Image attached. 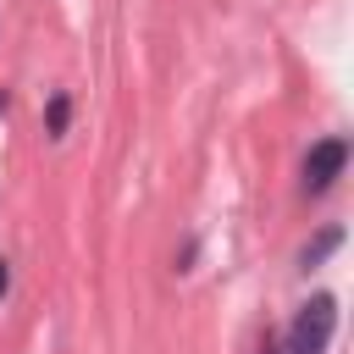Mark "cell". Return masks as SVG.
I'll return each instance as SVG.
<instances>
[{"label": "cell", "instance_id": "6da1fadb", "mask_svg": "<svg viewBox=\"0 0 354 354\" xmlns=\"http://www.w3.org/2000/svg\"><path fill=\"white\" fill-rule=\"evenodd\" d=\"M332 326H337V304L321 293V299H310V304L293 315V326L282 332L277 354H326V343H332Z\"/></svg>", "mask_w": 354, "mask_h": 354}, {"label": "cell", "instance_id": "7a4b0ae2", "mask_svg": "<svg viewBox=\"0 0 354 354\" xmlns=\"http://www.w3.org/2000/svg\"><path fill=\"white\" fill-rule=\"evenodd\" d=\"M343 166H348V144H343V138H321V144L304 155V194H326Z\"/></svg>", "mask_w": 354, "mask_h": 354}, {"label": "cell", "instance_id": "3957f363", "mask_svg": "<svg viewBox=\"0 0 354 354\" xmlns=\"http://www.w3.org/2000/svg\"><path fill=\"white\" fill-rule=\"evenodd\" d=\"M337 238H343V232H337V227H332V232H321V238H315V243H310V249H304V254H299V260H304V266H315V260H321V254H332V249H337Z\"/></svg>", "mask_w": 354, "mask_h": 354}, {"label": "cell", "instance_id": "277c9868", "mask_svg": "<svg viewBox=\"0 0 354 354\" xmlns=\"http://www.w3.org/2000/svg\"><path fill=\"white\" fill-rule=\"evenodd\" d=\"M50 133H55V138L66 133V94H55V100H50Z\"/></svg>", "mask_w": 354, "mask_h": 354}, {"label": "cell", "instance_id": "5b68a950", "mask_svg": "<svg viewBox=\"0 0 354 354\" xmlns=\"http://www.w3.org/2000/svg\"><path fill=\"white\" fill-rule=\"evenodd\" d=\"M6 282H11V271H6V260H0V293H6Z\"/></svg>", "mask_w": 354, "mask_h": 354}]
</instances>
